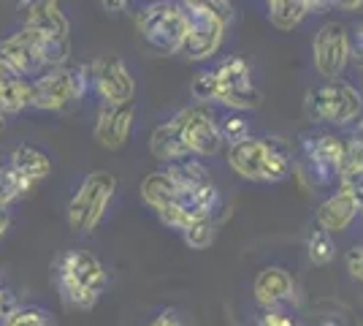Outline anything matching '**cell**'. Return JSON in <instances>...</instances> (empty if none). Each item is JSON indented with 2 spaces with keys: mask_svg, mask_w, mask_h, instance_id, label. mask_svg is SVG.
Returning <instances> with one entry per match:
<instances>
[{
  "mask_svg": "<svg viewBox=\"0 0 363 326\" xmlns=\"http://www.w3.org/2000/svg\"><path fill=\"white\" fill-rule=\"evenodd\" d=\"M266 14L277 31H293L309 14L306 0H266Z\"/></svg>",
  "mask_w": 363,
  "mask_h": 326,
  "instance_id": "cell-22",
  "label": "cell"
},
{
  "mask_svg": "<svg viewBox=\"0 0 363 326\" xmlns=\"http://www.w3.org/2000/svg\"><path fill=\"white\" fill-rule=\"evenodd\" d=\"M331 6L342 9V11H361L363 0H331Z\"/></svg>",
  "mask_w": 363,
  "mask_h": 326,
  "instance_id": "cell-34",
  "label": "cell"
},
{
  "mask_svg": "<svg viewBox=\"0 0 363 326\" xmlns=\"http://www.w3.org/2000/svg\"><path fill=\"white\" fill-rule=\"evenodd\" d=\"M0 58L9 63V65H14L16 71L28 79L41 77L44 71H49L44 60V49H41V38L28 25L19 33L0 41Z\"/></svg>",
  "mask_w": 363,
  "mask_h": 326,
  "instance_id": "cell-13",
  "label": "cell"
},
{
  "mask_svg": "<svg viewBox=\"0 0 363 326\" xmlns=\"http://www.w3.org/2000/svg\"><path fill=\"white\" fill-rule=\"evenodd\" d=\"M117 193V177L111 171H90L68 202V226L74 234H92L106 217L108 204Z\"/></svg>",
  "mask_w": 363,
  "mask_h": 326,
  "instance_id": "cell-5",
  "label": "cell"
},
{
  "mask_svg": "<svg viewBox=\"0 0 363 326\" xmlns=\"http://www.w3.org/2000/svg\"><path fill=\"white\" fill-rule=\"evenodd\" d=\"M306 256H309V261L315 266H325L333 261V256H336V242H333L331 232H325V229H312V232L306 234Z\"/></svg>",
  "mask_w": 363,
  "mask_h": 326,
  "instance_id": "cell-24",
  "label": "cell"
},
{
  "mask_svg": "<svg viewBox=\"0 0 363 326\" xmlns=\"http://www.w3.org/2000/svg\"><path fill=\"white\" fill-rule=\"evenodd\" d=\"M87 90H92L90 63L49 68L41 77L33 79V109L62 112L65 107L82 101Z\"/></svg>",
  "mask_w": 363,
  "mask_h": 326,
  "instance_id": "cell-6",
  "label": "cell"
},
{
  "mask_svg": "<svg viewBox=\"0 0 363 326\" xmlns=\"http://www.w3.org/2000/svg\"><path fill=\"white\" fill-rule=\"evenodd\" d=\"M9 226H11V215H9V207H0V239L6 237Z\"/></svg>",
  "mask_w": 363,
  "mask_h": 326,
  "instance_id": "cell-36",
  "label": "cell"
},
{
  "mask_svg": "<svg viewBox=\"0 0 363 326\" xmlns=\"http://www.w3.org/2000/svg\"><path fill=\"white\" fill-rule=\"evenodd\" d=\"M358 136H361V139H363V125H361V128H358Z\"/></svg>",
  "mask_w": 363,
  "mask_h": 326,
  "instance_id": "cell-42",
  "label": "cell"
},
{
  "mask_svg": "<svg viewBox=\"0 0 363 326\" xmlns=\"http://www.w3.org/2000/svg\"><path fill=\"white\" fill-rule=\"evenodd\" d=\"M187 31L190 11L182 0H150L138 16V36L157 55H179Z\"/></svg>",
  "mask_w": 363,
  "mask_h": 326,
  "instance_id": "cell-4",
  "label": "cell"
},
{
  "mask_svg": "<svg viewBox=\"0 0 363 326\" xmlns=\"http://www.w3.org/2000/svg\"><path fill=\"white\" fill-rule=\"evenodd\" d=\"M98 3L104 6V11H108V14H117V11H122L128 6V0H98Z\"/></svg>",
  "mask_w": 363,
  "mask_h": 326,
  "instance_id": "cell-35",
  "label": "cell"
},
{
  "mask_svg": "<svg viewBox=\"0 0 363 326\" xmlns=\"http://www.w3.org/2000/svg\"><path fill=\"white\" fill-rule=\"evenodd\" d=\"M352 55L350 33L342 22H325L312 38V63L320 77L339 79Z\"/></svg>",
  "mask_w": 363,
  "mask_h": 326,
  "instance_id": "cell-10",
  "label": "cell"
},
{
  "mask_svg": "<svg viewBox=\"0 0 363 326\" xmlns=\"http://www.w3.org/2000/svg\"><path fill=\"white\" fill-rule=\"evenodd\" d=\"M187 11H196V14H212L220 16L223 22L230 25V16H233V6L230 0H182Z\"/></svg>",
  "mask_w": 363,
  "mask_h": 326,
  "instance_id": "cell-28",
  "label": "cell"
},
{
  "mask_svg": "<svg viewBox=\"0 0 363 326\" xmlns=\"http://www.w3.org/2000/svg\"><path fill=\"white\" fill-rule=\"evenodd\" d=\"M0 326H55V318H52V313L44 310V308L25 305V308H16Z\"/></svg>",
  "mask_w": 363,
  "mask_h": 326,
  "instance_id": "cell-27",
  "label": "cell"
},
{
  "mask_svg": "<svg viewBox=\"0 0 363 326\" xmlns=\"http://www.w3.org/2000/svg\"><path fill=\"white\" fill-rule=\"evenodd\" d=\"M355 49L361 52V58H363V25H361V31H358V36H355Z\"/></svg>",
  "mask_w": 363,
  "mask_h": 326,
  "instance_id": "cell-40",
  "label": "cell"
},
{
  "mask_svg": "<svg viewBox=\"0 0 363 326\" xmlns=\"http://www.w3.org/2000/svg\"><path fill=\"white\" fill-rule=\"evenodd\" d=\"M147 326H187V324H184V318L174 308H166V310L157 313Z\"/></svg>",
  "mask_w": 363,
  "mask_h": 326,
  "instance_id": "cell-32",
  "label": "cell"
},
{
  "mask_svg": "<svg viewBox=\"0 0 363 326\" xmlns=\"http://www.w3.org/2000/svg\"><path fill=\"white\" fill-rule=\"evenodd\" d=\"M52 280L60 299L74 310H92L108 283V272L90 250H62L52 264Z\"/></svg>",
  "mask_w": 363,
  "mask_h": 326,
  "instance_id": "cell-1",
  "label": "cell"
},
{
  "mask_svg": "<svg viewBox=\"0 0 363 326\" xmlns=\"http://www.w3.org/2000/svg\"><path fill=\"white\" fill-rule=\"evenodd\" d=\"M355 193H358V202H361V212H363V185H358V188H352Z\"/></svg>",
  "mask_w": 363,
  "mask_h": 326,
  "instance_id": "cell-41",
  "label": "cell"
},
{
  "mask_svg": "<svg viewBox=\"0 0 363 326\" xmlns=\"http://www.w3.org/2000/svg\"><path fill=\"white\" fill-rule=\"evenodd\" d=\"M6 123H9V112H6V109L0 107V134L6 131Z\"/></svg>",
  "mask_w": 363,
  "mask_h": 326,
  "instance_id": "cell-39",
  "label": "cell"
},
{
  "mask_svg": "<svg viewBox=\"0 0 363 326\" xmlns=\"http://www.w3.org/2000/svg\"><path fill=\"white\" fill-rule=\"evenodd\" d=\"M306 6H309V11H315V14H320V11L331 9V0H306Z\"/></svg>",
  "mask_w": 363,
  "mask_h": 326,
  "instance_id": "cell-37",
  "label": "cell"
},
{
  "mask_svg": "<svg viewBox=\"0 0 363 326\" xmlns=\"http://www.w3.org/2000/svg\"><path fill=\"white\" fill-rule=\"evenodd\" d=\"M345 264H347V272L352 280L363 283V245H352L345 256Z\"/></svg>",
  "mask_w": 363,
  "mask_h": 326,
  "instance_id": "cell-30",
  "label": "cell"
},
{
  "mask_svg": "<svg viewBox=\"0 0 363 326\" xmlns=\"http://www.w3.org/2000/svg\"><path fill=\"white\" fill-rule=\"evenodd\" d=\"M345 156H347V141L333 136V134H320V136L303 139V161H306V169L315 174L318 188L328 185L331 180H339Z\"/></svg>",
  "mask_w": 363,
  "mask_h": 326,
  "instance_id": "cell-12",
  "label": "cell"
},
{
  "mask_svg": "<svg viewBox=\"0 0 363 326\" xmlns=\"http://www.w3.org/2000/svg\"><path fill=\"white\" fill-rule=\"evenodd\" d=\"M303 107H306V117L312 123L350 125L363 114V101L358 90L342 79H328L325 85L312 87L306 93Z\"/></svg>",
  "mask_w": 363,
  "mask_h": 326,
  "instance_id": "cell-7",
  "label": "cell"
},
{
  "mask_svg": "<svg viewBox=\"0 0 363 326\" xmlns=\"http://www.w3.org/2000/svg\"><path fill=\"white\" fill-rule=\"evenodd\" d=\"M35 3H41V0H19V9H22L25 14H28V11H30Z\"/></svg>",
  "mask_w": 363,
  "mask_h": 326,
  "instance_id": "cell-38",
  "label": "cell"
},
{
  "mask_svg": "<svg viewBox=\"0 0 363 326\" xmlns=\"http://www.w3.org/2000/svg\"><path fill=\"white\" fill-rule=\"evenodd\" d=\"M339 185L345 188L363 185V139L358 134L347 141V156H345L342 169H339Z\"/></svg>",
  "mask_w": 363,
  "mask_h": 326,
  "instance_id": "cell-23",
  "label": "cell"
},
{
  "mask_svg": "<svg viewBox=\"0 0 363 326\" xmlns=\"http://www.w3.org/2000/svg\"><path fill=\"white\" fill-rule=\"evenodd\" d=\"M25 25L33 28L38 36L55 38V41H68V33H71L68 16L62 14L60 9V0H41V3H35L28 11Z\"/></svg>",
  "mask_w": 363,
  "mask_h": 326,
  "instance_id": "cell-19",
  "label": "cell"
},
{
  "mask_svg": "<svg viewBox=\"0 0 363 326\" xmlns=\"http://www.w3.org/2000/svg\"><path fill=\"white\" fill-rule=\"evenodd\" d=\"M252 294L260 308H279L296 296V283L285 266H266L252 280Z\"/></svg>",
  "mask_w": 363,
  "mask_h": 326,
  "instance_id": "cell-16",
  "label": "cell"
},
{
  "mask_svg": "<svg viewBox=\"0 0 363 326\" xmlns=\"http://www.w3.org/2000/svg\"><path fill=\"white\" fill-rule=\"evenodd\" d=\"M0 107L9 114H19L33 107V82L22 77L14 65L0 58Z\"/></svg>",
  "mask_w": 363,
  "mask_h": 326,
  "instance_id": "cell-18",
  "label": "cell"
},
{
  "mask_svg": "<svg viewBox=\"0 0 363 326\" xmlns=\"http://www.w3.org/2000/svg\"><path fill=\"white\" fill-rule=\"evenodd\" d=\"M141 202L147 204L168 229H177V232H184L193 220H198L190 212L184 196H182L179 183L171 177L168 169L152 171V174L144 177V183H141Z\"/></svg>",
  "mask_w": 363,
  "mask_h": 326,
  "instance_id": "cell-8",
  "label": "cell"
},
{
  "mask_svg": "<svg viewBox=\"0 0 363 326\" xmlns=\"http://www.w3.org/2000/svg\"><path fill=\"white\" fill-rule=\"evenodd\" d=\"M33 188L25 177H19L14 169H11V163H6V166H0V207H11L16 199H22L25 193H30Z\"/></svg>",
  "mask_w": 363,
  "mask_h": 326,
  "instance_id": "cell-25",
  "label": "cell"
},
{
  "mask_svg": "<svg viewBox=\"0 0 363 326\" xmlns=\"http://www.w3.org/2000/svg\"><path fill=\"white\" fill-rule=\"evenodd\" d=\"M92 93L104 104H128L136 95V82L120 58H98L90 63Z\"/></svg>",
  "mask_w": 363,
  "mask_h": 326,
  "instance_id": "cell-11",
  "label": "cell"
},
{
  "mask_svg": "<svg viewBox=\"0 0 363 326\" xmlns=\"http://www.w3.org/2000/svg\"><path fill=\"white\" fill-rule=\"evenodd\" d=\"M190 90L201 104H223L239 112L260 107V90L252 82V68L244 58H236V55L223 60L212 71L196 74Z\"/></svg>",
  "mask_w": 363,
  "mask_h": 326,
  "instance_id": "cell-2",
  "label": "cell"
},
{
  "mask_svg": "<svg viewBox=\"0 0 363 326\" xmlns=\"http://www.w3.org/2000/svg\"><path fill=\"white\" fill-rule=\"evenodd\" d=\"M257 326H296V321H293V315L279 305V308H263V315L257 318Z\"/></svg>",
  "mask_w": 363,
  "mask_h": 326,
  "instance_id": "cell-29",
  "label": "cell"
},
{
  "mask_svg": "<svg viewBox=\"0 0 363 326\" xmlns=\"http://www.w3.org/2000/svg\"><path fill=\"white\" fill-rule=\"evenodd\" d=\"M177 120V128H179L182 139L187 144L190 156H217L225 144V136H223V128L217 123L209 109H201V107H190V109H182L174 114Z\"/></svg>",
  "mask_w": 363,
  "mask_h": 326,
  "instance_id": "cell-9",
  "label": "cell"
},
{
  "mask_svg": "<svg viewBox=\"0 0 363 326\" xmlns=\"http://www.w3.org/2000/svg\"><path fill=\"white\" fill-rule=\"evenodd\" d=\"M182 237H184V245H187V248L206 250L214 242V237H217V220H214V215L198 217V220H193V223L182 232Z\"/></svg>",
  "mask_w": 363,
  "mask_h": 326,
  "instance_id": "cell-26",
  "label": "cell"
},
{
  "mask_svg": "<svg viewBox=\"0 0 363 326\" xmlns=\"http://www.w3.org/2000/svg\"><path fill=\"white\" fill-rule=\"evenodd\" d=\"M9 163L30 185H38L41 180H46L52 174V158L46 156L41 147H33V144H19L14 153H11Z\"/></svg>",
  "mask_w": 363,
  "mask_h": 326,
  "instance_id": "cell-21",
  "label": "cell"
},
{
  "mask_svg": "<svg viewBox=\"0 0 363 326\" xmlns=\"http://www.w3.org/2000/svg\"><path fill=\"white\" fill-rule=\"evenodd\" d=\"M150 150H152V156L157 158V161H163V163H177V161H184V158H193L190 150H187V144H184V139H182L174 117L152 131Z\"/></svg>",
  "mask_w": 363,
  "mask_h": 326,
  "instance_id": "cell-20",
  "label": "cell"
},
{
  "mask_svg": "<svg viewBox=\"0 0 363 326\" xmlns=\"http://www.w3.org/2000/svg\"><path fill=\"white\" fill-rule=\"evenodd\" d=\"M16 310V302H14V294H11V288L0 280V321H6L11 313Z\"/></svg>",
  "mask_w": 363,
  "mask_h": 326,
  "instance_id": "cell-33",
  "label": "cell"
},
{
  "mask_svg": "<svg viewBox=\"0 0 363 326\" xmlns=\"http://www.w3.org/2000/svg\"><path fill=\"white\" fill-rule=\"evenodd\" d=\"M220 128H223V136H225V141H242L250 136V128H247V123L244 120H225V123H220Z\"/></svg>",
  "mask_w": 363,
  "mask_h": 326,
  "instance_id": "cell-31",
  "label": "cell"
},
{
  "mask_svg": "<svg viewBox=\"0 0 363 326\" xmlns=\"http://www.w3.org/2000/svg\"><path fill=\"white\" fill-rule=\"evenodd\" d=\"M130 128H133V101L104 104L98 123L92 128V136L104 150H120L130 139Z\"/></svg>",
  "mask_w": 363,
  "mask_h": 326,
  "instance_id": "cell-15",
  "label": "cell"
},
{
  "mask_svg": "<svg viewBox=\"0 0 363 326\" xmlns=\"http://www.w3.org/2000/svg\"><path fill=\"white\" fill-rule=\"evenodd\" d=\"M228 163L244 180L282 183L293 171V150L282 136H247L228 147Z\"/></svg>",
  "mask_w": 363,
  "mask_h": 326,
  "instance_id": "cell-3",
  "label": "cell"
},
{
  "mask_svg": "<svg viewBox=\"0 0 363 326\" xmlns=\"http://www.w3.org/2000/svg\"><path fill=\"white\" fill-rule=\"evenodd\" d=\"M361 212V202H358V193L352 188H339L333 196H328L325 202L318 207V226L331 234L345 232L350 223L355 220V215Z\"/></svg>",
  "mask_w": 363,
  "mask_h": 326,
  "instance_id": "cell-17",
  "label": "cell"
},
{
  "mask_svg": "<svg viewBox=\"0 0 363 326\" xmlns=\"http://www.w3.org/2000/svg\"><path fill=\"white\" fill-rule=\"evenodd\" d=\"M225 28L228 22H223L220 16L190 11V31H187L179 55H184L187 60H209L212 55H217V49L223 47Z\"/></svg>",
  "mask_w": 363,
  "mask_h": 326,
  "instance_id": "cell-14",
  "label": "cell"
}]
</instances>
